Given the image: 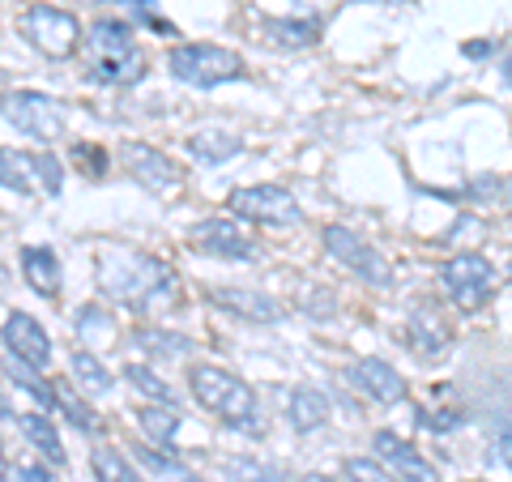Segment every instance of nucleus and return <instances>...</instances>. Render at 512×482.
<instances>
[{"instance_id":"nucleus-33","label":"nucleus","mask_w":512,"mask_h":482,"mask_svg":"<svg viewBox=\"0 0 512 482\" xmlns=\"http://www.w3.org/2000/svg\"><path fill=\"white\" fill-rule=\"evenodd\" d=\"M73 325H77V333L86 337V346H90V337H99V333H111L116 325H111V316L103 312V308H77V316H73Z\"/></svg>"},{"instance_id":"nucleus-11","label":"nucleus","mask_w":512,"mask_h":482,"mask_svg":"<svg viewBox=\"0 0 512 482\" xmlns=\"http://www.w3.org/2000/svg\"><path fill=\"white\" fill-rule=\"evenodd\" d=\"M120 163L128 167V175H137V180L154 192H175L184 184V167L175 163L171 154L146 146V141H128V146H120Z\"/></svg>"},{"instance_id":"nucleus-26","label":"nucleus","mask_w":512,"mask_h":482,"mask_svg":"<svg viewBox=\"0 0 512 482\" xmlns=\"http://www.w3.org/2000/svg\"><path fill=\"white\" fill-rule=\"evenodd\" d=\"M137 346L146 350L150 359H175V363H184L192 355V337L171 333V329H137Z\"/></svg>"},{"instance_id":"nucleus-39","label":"nucleus","mask_w":512,"mask_h":482,"mask_svg":"<svg viewBox=\"0 0 512 482\" xmlns=\"http://www.w3.org/2000/svg\"><path fill=\"white\" fill-rule=\"evenodd\" d=\"M487 52H491V43H470V47H466V56H474V60L487 56Z\"/></svg>"},{"instance_id":"nucleus-28","label":"nucleus","mask_w":512,"mask_h":482,"mask_svg":"<svg viewBox=\"0 0 512 482\" xmlns=\"http://www.w3.org/2000/svg\"><path fill=\"white\" fill-rule=\"evenodd\" d=\"M124 380L133 384L137 393H146V397L154 401V406H175V393L167 389L163 376H158L154 367H146V363H128V367H124Z\"/></svg>"},{"instance_id":"nucleus-14","label":"nucleus","mask_w":512,"mask_h":482,"mask_svg":"<svg viewBox=\"0 0 512 482\" xmlns=\"http://www.w3.org/2000/svg\"><path fill=\"white\" fill-rule=\"evenodd\" d=\"M350 384H355L359 393H367L372 401H380V406H402V401L410 397L402 372L384 359H359L355 367H350Z\"/></svg>"},{"instance_id":"nucleus-6","label":"nucleus","mask_w":512,"mask_h":482,"mask_svg":"<svg viewBox=\"0 0 512 482\" xmlns=\"http://www.w3.org/2000/svg\"><path fill=\"white\" fill-rule=\"evenodd\" d=\"M440 286L457 312H483L495 295V265L478 252H457L440 265Z\"/></svg>"},{"instance_id":"nucleus-18","label":"nucleus","mask_w":512,"mask_h":482,"mask_svg":"<svg viewBox=\"0 0 512 482\" xmlns=\"http://www.w3.org/2000/svg\"><path fill=\"white\" fill-rule=\"evenodd\" d=\"M22 273L35 295H43V299L60 295V256L52 248H43V244L22 248Z\"/></svg>"},{"instance_id":"nucleus-20","label":"nucleus","mask_w":512,"mask_h":482,"mask_svg":"<svg viewBox=\"0 0 512 482\" xmlns=\"http://www.w3.org/2000/svg\"><path fill=\"white\" fill-rule=\"evenodd\" d=\"M18 431L30 440V448H39V453L52 461V465H64V444H60V431L52 427V414H43V410H22V414H18Z\"/></svg>"},{"instance_id":"nucleus-7","label":"nucleus","mask_w":512,"mask_h":482,"mask_svg":"<svg viewBox=\"0 0 512 482\" xmlns=\"http://www.w3.org/2000/svg\"><path fill=\"white\" fill-rule=\"evenodd\" d=\"M320 244H325V252L333 256V261H342L350 273H359L363 282L380 286V291H389V286L397 282L389 256H384L376 244H367V239L355 235L350 227H338V222H333V227L320 231Z\"/></svg>"},{"instance_id":"nucleus-3","label":"nucleus","mask_w":512,"mask_h":482,"mask_svg":"<svg viewBox=\"0 0 512 482\" xmlns=\"http://www.w3.org/2000/svg\"><path fill=\"white\" fill-rule=\"evenodd\" d=\"M86 69L99 86H137L146 77V52L133 39V22L99 18L86 30Z\"/></svg>"},{"instance_id":"nucleus-31","label":"nucleus","mask_w":512,"mask_h":482,"mask_svg":"<svg viewBox=\"0 0 512 482\" xmlns=\"http://www.w3.org/2000/svg\"><path fill=\"white\" fill-rule=\"evenodd\" d=\"M26 163H30V175L39 180V188L47 192V197H60V188H64V167L56 163L52 154H26Z\"/></svg>"},{"instance_id":"nucleus-36","label":"nucleus","mask_w":512,"mask_h":482,"mask_svg":"<svg viewBox=\"0 0 512 482\" xmlns=\"http://www.w3.org/2000/svg\"><path fill=\"white\" fill-rule=\"evenodd\" d=\"M466 423V414H457V410H440V414H419V427H427V431H453V427H461Z\"/></svg>"},{"instance_id":"nucleus-41","label":"nucleus","mask_w":512,"mask_h":482,"mask_svg":"<svg viewBox=\"0 0 512 482\" xmlns=\"http://www.w3.org/2000/svg\"><path fill=\"white\" fill-rule=\"evenodd\" d=\"M308 482H350V478H329V474H308Z\"/></svg>"},{"instance_id":"nucleus-13","label":"nucleus","mask_w":512,"mask_h":482,"mask_svg":"<svg viewBox=\"0 0 512 482\" xmlns=\"http://www.w3.org/2000/svg\"><path fill=\"white\" fill-rule=\"evenodd\" d=\"M448 342H453V329H448L444 312L436 308V303H419V308L410 312V320H406V346L419 359L436 363V359H444Z\"/></svg>"},{"instance_id":"nucleus-25","label":"nucleus","mask_w":512,"mask_h":482,"mask_svg":"<svg viewBox=\"0 0 512 482\" xmlns=\"http://www.w3.org/2000/svg\"><path fill=\"white\" fill-rule=\"evenodd\" d=\"M69 367H73V384H77L82 393H94V397L111 393V372L103 367V359L94 355V350L77 346V350H73V359H69Z\"/></svg>"},{"instance_id":"nucleus-37","label":"nucleus","mask_w":512,"mask_h":482,"mask_svg":"<svg viewBox=\"0 0 512 482\" xmlns=\"http://www.w3.org/2000/svg\"><path fill=\"white\" fill-rule=\"evenodd\" d=\"M18 482H56V478H52V470H47V465L26 461V465H18Z\"/></svg>"},{"instance_id":"nucleus-27","label":"nucleus","mask_w":512,"mask_h":482,"mask_svg":"<svg viewBox=\"0 0 512 482\" xmlns=\"http://www.w3.org/2000/svg\"><path fill=\"white\" fill-rule=\"evenodd\" d=\"M90 470H94V482H146V478L137 474V465L128 461L120 448H111V444H99V448H94Z\"/></svg>"},{"instance_id":"nucleus-22","label":"nucleus","mask_w":512,"mask_h":482,"mask_svg":"<svg viewBox=\"0 0 512 482\" xmlns=\"http://www.w3.org/2000/svg\"><path fill=\"white\" fill-rule=\"evenodd\" d=\"M244 150V141L235 133H222V128H205V133H192L188 137V154L201 158V163H231V158Z\"/></svg>"},{"instance_id":"nucleus-8","label":"nucleus","mask_w":512,"mask_h":482,"mask_svg":"<svg viewBox=\"0 0 512 482\" xmlns=\"http://www.w3.org/2000/svg\"><path fill=\"white\" fill-rule=\"evenodd\" d=\"M22 35L30 39V47L52 60H69L77 47H82V22L73 18L69 9H56V5H30L22 13Z\"/></svg>"},{"instance_id":"nucleus-29","label":"nucleus","mask_w":512,"mask_h":482,"mask_svg":"<svg viewBox=\"0 0 512 482\" xmlns=\"http://www.w3.org/2000/svg\"><path fill=\"white\" fill-rule=\"evenodd\" d=\"M222 474L231 482H282L278 465H265V461H248V457H231L222 465Z\"/></svg>"},{"instance_id":"nucleus-19","label":"nucleus","mask_w":512,"mask_h":482,"mask_svg":"<svg viewBox=\"0 0 512 482\" xmlns=\"http://www.w3.org/2000/svg\"><path fill=\"white\" fill-rule=\"evenodd\" d=\"M286 419H291L295 431H316V427H325L329 423V397L312 389V384H299V389L291 393V401H286Z\"/></svg>"},{"instance_id":"nucleus-12","label":"nucleus","mask_w":512,"mask_h":482,"mask_svg":"<svg viewBox=\"0 0 512 482\" xmlns=\"http://www.w3.org/2000/svg\"><path fill=\"white\" fill-rule=\"evenodd\" d=\"M0 337H5L9 355L30 363L35 372H47V367H52V337H47V329L30 312H9L5 325H0Z\"/></svg>"},{"instance_id":"nucleus-21","label":"nucleus","mask_w":512,"mask_h":482,"mask_svg":"<svg viewBox=\"0 0 512 482\" xmlns=\"http://www.w3.org/2000/svg\"><path fill=\"white\" fill-rule=\"evenodd\" d=\"M180 423H184V414L175 410V406H154V401H150V406H141V410H137V427L146 431V440H150L154 448H163V453L171 448V440H175V431H180Z\"/></svg>"},{"instance_id":"nucleus-2","label":"nucleus","mask_w":512,"mask_h":482,"mask_svg":"<svg viewBox=\"0 0 512 482\" xmlns=\"http://www.w3.org/2000/svg\"><path fill=\"white\" fill-rule=\"evenodd\" d=\"M188 389H192V397H197L222 427L244 431V436H256V431L265 427V423H261V401H256V393H252L235 372H227V367L192 363V367H188Z\"/></svg>"},{"instance_id":"nucleus-44","label":"nucleus","mask_w":512,"mask_h":482,"mask_svg":"<svg viewBox=\"0 0 512 482\" xmlns=\"http://www.w3.org/2000/svg\"><path fill=\"white\" fill-rule=\"evenodd\" d=\"M0 77H5V73H0Z\"/></svg>"},{"instance_id":"nucleus-32","label":"nucleus","mask_w":512,"mask_h":482,"mask_svg":"<svg viewBox=\"0 0 512 482\" xmlns=\"http://www.w3.org/2000/svg\"><path fill=\"white\" fill-rule=\"evenodd\" d=\"M73 163H77L82 175H90V180H107L111 154L99 146V141H86V146H73Z\"/></svg>"},{"instance_id":"nucleus-10","label":"nucleus","mask_w":512,"mask_h":482,"mask_svg":"<svg viewBox=\"0 0 512 482\" xmlns=\"http://www.w3.org/2000/svg\"><path fill=\"white\" fill-rule=\"evenodd\" d=\"M188 244L205 252V256H218V261H256V239L244 227V218H201L197 227H188Z\"/></svg>"},{"instance_id":"nucleus-5","label":"nucleus","mask_w":512,"mask_h":482,"mask_svg":"<svg viewBox=\"0 0 512 482\" xmlns=\"http://www.w3.org/2000/svg\"><path fill=\"white\" fill-rule=\"evenodd\" d=\"M0 116L30 141H56L64 137V124H69L64 103L43 90H5L0 94Z\"/></svg>"},{"instance_id":"nucleus-23","label":"nucleus","mask_w":512,"mask_h":482,"mask_svg":"<svg viewBox=\"0 0 512 482\" xmlns=\"http://www.w3.org/2000/svg\"><path fill=\"white\" fill-rule=\"evenodd\" d=\"M52 389H56V414H64V419H69L77 431H86V436H99L103 423H99V414H94L86 401H82L77 384H69V380H52Z\"/></svg>"},{"instance_id":"nucleus-42","label":"nucleus","mask_w":512,"mask_h":482,"mask_svg":"<svg viewBox=\"0 0 512 482\" xmlns=\"http://www.w3.org/2000/svg\"><path fill=\"white\" fill-rule=\"evenodd\" d=\"M0 414H5V419H18V410H9V401L0 397Z\"/></svg>"},{"instance_id":"nucleus-17","label":"nucleus","mask_w":512,"mask_h":482,"mask_svg":"<svg viewBox=\"0 0 512 482\" xmlns=\"http://www.w3.org/2000/svg\"><path fill=\"white\" fill-rule=\"evenodd\" d=\"M256 39L265 47H274V52H303V47H312L320 39V22L316 18H261L256 26Z\"/></svg>"},{"instance_id":"nucleus-9","label":"nucleus","mask_w":512,"mask_h":482,"mask_svg":"<svg viewBox=\"0 0 512 482\" xmlns=\"http://www.w3.org/2000/svg\"><path fill=\"white\" fill-rule=\"evenodd\" d=\"M227 210L244 222H261V227H295L303 218L299 214V201L286 192L282 184H248V188H235L227 197Z\"/></svg>"},{"instance_id":"nucleus-43","label":"nucleus","mask_w":512,"mask_h":482,"mask_svg":"<svg viewBox=\"0 0 512 482\" xmlns=\"http://www.w3.org/2000/svg\"><path fill=\"white\" fill-rule=\"evenodd\" d=\"M508 205H512V184H508Z\"/></svg>"},{"instance_id":"nucleus-15","label":"nucleus","mask_w":512,"mask_h":482,"mask_svg":"<svg viewBox=\"0 0 512 482\" xmlns=\"http://www.w3.org/2000/svg\"><path fill=\"white\" fill-rule=\"evenodd\" d=\"M210 303L222 312H231L239 320H252V325H278V320L286 316V308L265 295V291H244V286H222V291H210Z\"/></svg>"},{"instance_id":"nucleus-30","label":"nucleus","mask_w":512,"mask_h":482,"mask_svg":"<svg viewBox=\"0 0 512 482\" xmlns=\"http://www.w3.org/2000/svg\"><path fill=\"white\" fill-rule=\"evenodd\" d=\"M0 188L30 192V163H26V154L0 146Z\"/></svg>"},{"instance_id":"nucleus-34","label":"nucleus","mask_w":512,"mask_h":482,"mask_svg":"<svg viewBox=\"0 0 512 482\" xmlns=\"http://www.w3.org/2000/svg\"><path fill=\"white\" fill-rule=\"evenodd\" d=\"M346 478H350V482H397V478L384 470L380 461H372V457H350V461H346Z\"/></svg>"},{"instance_id":"nucleus-38","label":"nucleus","mask_w":512,"mask_h":482,"mask_svg":"<svg viewBox=\"0 0 512 482\" xmlns=\"http://www.w3.org/2000/svg\"><path fill=\"white\" fill-rule=\"evenodd\" d=\"M495 453H500V461H504L508 470H512V423L500 431V440H495Z\"/></svg>"},{"instance_id":"nucleus-1","label":"nucleus","mask_w":512,"mask_h":482,"mask_svg":"<svg viewBox=\"0 0 512 482\" xmlns=\"http://www.w3.org/2000/svg\"><path fill=\"white\" fill-rule=\"evenodd\" d=\"M94 278H99V291L107 299H116V303H124V308H133L141 316H158L180 299L175 269L167 261H158V256H150V252L107 244L99 256H94Z\"/></svg>"},{"instance_id":"nucleus-24","label":"nucleus","mask_w":512,"mask_h":482,"mask_svg":"<svg viewBox=\"0 0 512 482\" xmlns=\"http://www.w3.org/2000/svg\"><path fill=\"white\" fill-rule=\"evenodd\" d=\"M5 376L18 384L22 393L35 397L39 406H43V414H56V389H52V380H47L43 372H35L30 363H22V359H13V355H9V359H5Z\"/></svg>"},{"instance_id":"nucleus-4","label":"nucleus","mask_w":512,"mask_h":482,"mask_svg":"<svg viewBox=\"0 0 512 482\" xmlns=\"http://www.w3.org/2000/svg\"><path fill=\"white\" fill-rule=\"evenodd\" d=\"M167 69L175 82L197 86V90H214L222 82H239L244 73V56L218 43H175L167 52Z\"/></svg>"},{"instance_id":"nucleus-16","label":"nucleus","mask_w":512,"mask_h":482,"mask_svg":"<svg viewBox=\"0 0 512 482\" xmlns=\"http://www.w3.org/2000/svg\"><path fill=\"white\" fill-rule=\"evenodd\" d=\"M376 453L393 470L397 482H440V474L431 470L419 448L406 444L402 436H393V431H376Z\"/></svg>"},{"instance_id":"nucleus-35","label":"nucleus","mask_w":512,"mask_h":482,"mask_svg":"<svg viewBox=\"0 0 512 482\" xmlns=\"http://www.w3.org/2000/svg\"><path fill=\"white\" fill-rule=\"evenodd\" d=\"M116 5H124L128 18H141L146 26H158V30H167V35H171V26L154 18V5H158V0H116Z\"/></svg>"},{"instance_id":"nucleus-40","label":"nucleus","mask_w":512,"mask_h":482,"mask_svg":"<svg viewBox=\"0 0 512 482\" xmlns=\"http://www.w3.org/2000/svg\"><path fill=\"white\" fill-rule=\"evenodd\" d=\"M0 482H9V457H5V444H0Z\"/></svg>"}]
</instances>
